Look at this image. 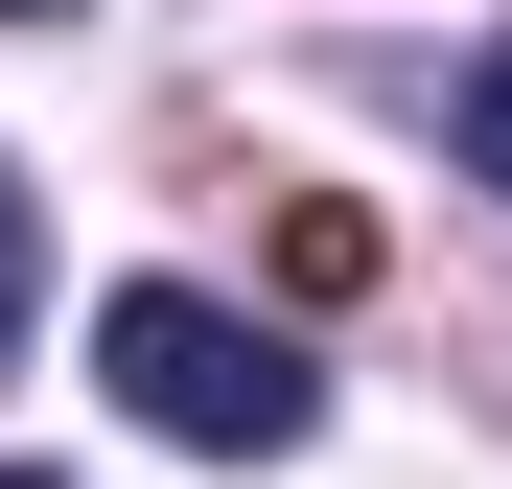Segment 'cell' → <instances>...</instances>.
I'll return each mask as SVG.
<instances>
[{"label": "cell", "instance_id": "obj_2", "mask_svg": "<svg viewBox=\"0 0 512 489\" xmlns=\"http://www.w3.org/2000/svg\"><path fill=\"white\" fill-rule=\"evenodd\" d=\"M280 280H303V303H350V280H373V210H326V187H303V210H280Z\"/></svg>", "mask_w": 512, "mask_h": 489}, {"label": "cell", "instance_id": "obj_1", "mask_svg": "<svg viewBox=\"0 0 512 489\" xmlns=\"http://www.w3.org/2000/svg\"><path fill=\"white\" fill-rule=\"evenodd\" d=\"M94 373L140 396L163 443H210V466H280V443L326 420V373L280 350V326H233L210 280H117V303H94Z\"/></svg>", "mask_w": 512, "mask_h": 489}, {"label": "cell", "instance_id": "obj_6", "mask_svg": "<svg viewBox=\"0 0 512 489\" xmlns=\"http://www.w3.org/2000/svg\"><path fill=\"white\" fill-rule=\"evenodd\" d=\"M0 24H47V0H0Z\"/></svg>", "mask_w": 512, "mask_h": 489}, {"label": "cell", "instance_id": "obj_3", "mask_svg": "<svg viewBox=\"0 0 512 489\" xmlns=\"http://www.w3.org/2000/svg\"><path fill=\"white\" fill-rule=\"evenodd\" d=\"M24 303H47V210L0 187V350H24Z\"/></svg>", "mask_w": 512, "mask_h": 489}, {"label": "cell", "instance_id": "obj_5", "mask_svg": "<svg viewBox=\"0 0 512 489\" xmlns=\"http://www.w3.org/2000/svg\"><path fill=\"white\" fill-rule=\"evenodd\" d=\"M0 489H70V466H0Z\"/></svg>", "mask_w": 512, "mask_h": 489}, {"label": "cell", "instance_id": "obj_4", "mask_svg": "<svg viewBox=\"0 0 512 489\" xmlns=\"http://www.w3.org/2000/svg\"><path fill=\"white\" fill-rule=\"evenodd\" d=\"M466 187H512V47L466 70Z\"/></svg>", "mask_w": 512, "mask_h": 489}]
</instances>
